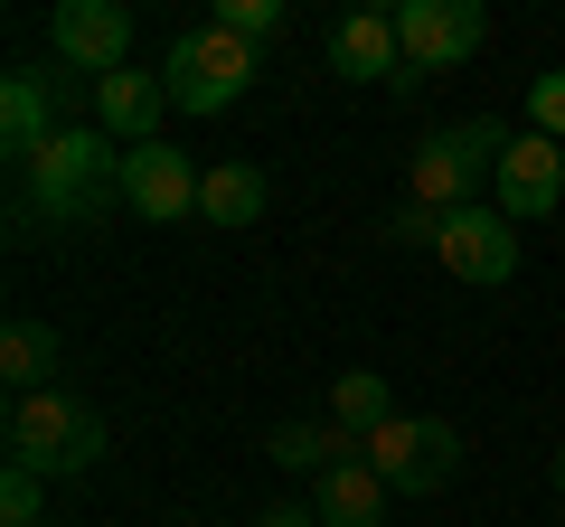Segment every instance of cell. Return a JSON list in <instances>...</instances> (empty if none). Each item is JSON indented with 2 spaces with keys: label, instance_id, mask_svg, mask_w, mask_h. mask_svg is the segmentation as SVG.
<instances>
[{
  "label": "cell",
  "instance_id": "1",
  "mask_svg": "<svg viewBox=\"0 0 565 527\" xmlns=\"http://www.w3.org/2000/svg\"><path fill=\"white\" fill-rule=\"evenodd\" d=\"M114 207H122V142L95 132V122H66L57 142L20 170L10 217H20V236H39V226H104Z\"/></svg>",
  "mask_w": 565,
  "mask_h": 527
},
{
  "label": "cell",
  "instance_id": "2",
  "mask_svg": "<svg viewBox=\"0 0 565 527\" xmlns=\"http://www.w3.org/2000/svg\"><path fill=\"white\" fill-rule=\"evenodd\" d=\"M10 462L39 471V481H76V471L104 462V415L66 386L47 396H10Z\"/></svg>",
  "mask_w": 565,
  "mask_h": 527
},
{
  "label": "cell",
  "instance_id": "3",
  "mask_svg": "<svg viewBox=\"0 0 565 527\" xmlns=\"http://www.w3.org/2000/svg\"><path fill=\"white\" fill-rule=\"evenodd\" d=\"M264 76V47L236 39V29H189L180 47L161 57V85H170V114H226V104L245 95V85Z\"/></svg>",
  "mask_w": 565,
  "mask_h": 527
},
{
  "label": "cell",
  "instance_id": "4",
  "mask_svg": "<svg viewBox=\"0 0 565 527\" xmlns=\"http://www.w3.org/2000/svg\"><path fill=\"white\" fill-rule=\"evenodd\" d=\"M500 151H509V122H452V132H434V142L415 151V198L434 207V217L471 207L481 180H500Z\"/></svg>",
  "mask_w": 565,
  "mask_h": 527
},
{
  "label": "cell",
  "instance_id": "5",
  "mask_svg": "<svg viewBox=\"0 0 565 527\" xmlns=\"http://www.w3.org/2000/svg\"><path fill=\"white\" fill-rule=\"evenodd\" d=\"M367 471H377L386 490H405V499H434V490L462 471V433H452L444 415H396V424L367 443Z\"/></svg>",
  "mask_w": 565,
  "mask_h": 527
},
{
  "label": "cell",
  "instance_id": "6",
  "mask_svg": "<svg viewBox=\"0 0 565 527\" xmlns=\"http://www.w3.org/2000/svg\"><path fill=\"white\" fill-rule=\"evenodd\" d=\"M47 47H57V66L76 85H104L132 66V10L122 0H57L47 10Z\"/></svg>",
  "mask_w": 565,
  "mask_h": 527
},
{
  "label": "cell",
  "instance_id": "7",
  "mask_svg": "<svg viewBox=\"0 0 565 527\" xmlns=\"http://www.w3.org/2000/svg\"><path fill=\"white\" fill-rule=\"evenodd\" d=\"M434 264H444L452 283H471V292H500L509 273H519V226H509V207H490V198L452 207L444 236H434Z\"/></svg>",
  "mask_w": 565,
  "mask_h": 527
},
{
  "label": "cell",
  "instance_id": "8",
  "mask_svg": "<svg viewBox=\"0 0 565 527\" xmlns=\"http://www.w3.org/2000/svg\"><path fill=\"white\" fill-rule=\"evenodd\" d=\"M481 39H490L481 0H405V10H396V47H405V76H396V85H415V76H444V66L481 57Z\"/></svg>",
  "mask_w": 565,
  "mask_h": 527
},
{
  "label": "cell",
  "instance_id": "9",
  "mask_svg": "<svg viewBox=\"0 0 565 527\" xmlns=\"http://www.w3.org/2000/svg\"><path fill=\"white\" fill-rule=\"evenodd\" d=\"M199 180L207 170L189 161V151H170V142L122 151V207H132L141 226H189L199 217Z\"/></svg>",
  "mask_w": 565,
  "mask_h": 527
},
{
  "label": "cell",
  "instance_id": "10",
  "mask_svg": "<svg viewBox=\"0 0 565 527\" xmlns=\"http://www.w3.org/2000/svg\"><path fill=\"white\" fill-rule=\"evenodd\" d=\"M490 207H509V226H537L546 207H565V142H546V132H509L500 180H490Z\"/></svg>",
  "mask_w": 565,
  "mask_h": 527
},
{
  "label": "cell",
  "instance_id": "11",
  "mask_svg": "<svg viewBox=\"0 0 565 527\" xmlns=\"http://www.w3.org/2000/svg\"><path fill=\"white\" fill-rule=\"evenodd\" d=\"M66 122H57V76H39V66H10L0 76V142H10V161H39L47 142H57Z\"/></svg>",
  "mask_w": 565,
  "mask_h": 527
},
{
  "label": "cell",
  "instance_id": "12",
  "mask_svg": "<svg viewBox=\"0 0 565 527\" xmlns=\"http://www.w3.org/2000/svg\"><path fill=\"white\" fill-rule=\"evenodd\" d=\"M330 76H349V85H396V76H405L396 10H349V20L330 29Z\"/></svg>",
  "mask_w": 565,
  "mask_h": 527
},
{
  "label": "cell",
  "instance_id": "13",
  "mask_svg": "<svg viewBox=\"0 0 565 527\" xmlns=\"http://www.w3.org/2000/svg\"><path fill=\"white\" fill-rule=\"evenodd\" d=\"M161 114H170V85H161V76H141V66H122V76L95 85V132H114L122 151L161 142Z\"/></svg>",
  "mask_w": 565,
  "mask_h": 527
},
{
  "label": "cell",
  "instance_id": "14",
  "mask_svg": "<svg viewBox=\"0 0 565 527\" xmlns=\"http://www.w3.org/2000/svg\"><path fill=\"white\" fill-rule=\"evenodd\" d=\"M386 499H396V490L367 471V452L311 481V518H321V527H386Z\"/></svg>",
  "mask_w": 565,
  "mask_h": 527
},
{
  "label": "cell",
  "instance_id": "15",
  "mask_svg": "<svg viewBox=\"0 0 565 527\" xmlns=\"http://www.w3.org/2000/svg\"><path fill=\"white\" fill-rule=\"evenodd\" d=\"M264 207H274V180L255 161H217L199 180V226H264Z\"/></svg>",
  "mask_w": 565,
  "mask_h": 527
},
{
  "label": "cell",
  "instance_id": "16",
  "mask_svg": "<svg viewBox=\"0 0 565 527\" xmlns=\"http://www.w3.org/2000/svg\"><path fill=\"white\" fill-rule=\"evenodd\" d=\"M359 433H340L321 415V424H274V443H264V462L274 471H302V481H321V471H340V462H359Z\"/></svg>",
  "mask_w": 565,
  "mask_h": 527
},
{
  "label": "cell",
  "instance_id": "17",
  "mask_svg": "<svg viewBox=\"0 0 565 527\" xmlns=\"http://www.w3.org/2000/svg\"><path fill=\"white\" fill-rule=\"evenodd\" d=\"M57 358H66V348H57V330H47V321H29V311H20L10 330H0V377H10V396H47V386H57Z\"/></svg>",
  "mask_w": 565,
  "mask_h": 527
},
{
  "label": "cell",
  "instance_id": "18",
  "mask_svg": "<svg viewBox=\"0 0 565 527\" xmlns=\"http://www.w3.org/2000/svg\"><path fill=\"white\" fill-rule=\"evenodd\" d=\"M330 424H340V433H359V443H377V433L396 424V396H386V377H377V367H349V377L330 386Z\"/></svg>",
  "mask_w": 565,
  "mask_h": 527
},
{
  "label": "cell",
  "instance_id": "19",
  "mask_svg": "<svg viewBox=\"0 0 565 527\" xmlns=\"http://www.w3.org/2000/svg\"><path fill=\"white\" fill-rule=\"evenodd\" d=\"M39 508H47V481L10 462V471H0V527H39Z\"/></svg>",
  "mask_w": 565,
  "mask_h": 527
},
{
  "label": "cell",
  "instance_id": "20",
  "mask_svg": "<svg viewBox=\"0 0 565 527\" xmlns=\"http://www.w3.org/2000/svg\"><path fill=\"white\" fill-rule=\"evenodd\" d=\"M527 132H546V142H565V66H546V76H527Z\"/></svg>",
  "mask_w": 565,
  "mask_h": 527
},
{
  "label": "cell",
  "instance_id": "21",
  "mask_svg": "<svg viewBox=\"0 0 565 527\" xmlns=\"http://www.w3.org/2000/svg\"><path fill=\"white\" fill-rule=\"evenodd\" d=\"M207 20H217V29H236V39H274V29H282V0H217V10H207Z\"/></svg>",
  "mask_w": 565,
  "mask_h": 527
},
{
  "label": "cell",
  "instance_id": "22",
  "mask_svg": "<svg viewBox=\"0 0 565 527\" xmlns=\"http://www.w3.org/2000/svg\"><path fill=\"white\" fill-rule=\"evenodd\" d=\"M386 236H396V245H434V236H444V217H434L424 198H405L396 217H386Z\"/></svg>",
  "mask_w": 565,
  "mask_h": 527
},
{
  "label": "cell",
  "instance_id": "23",
  "mask_svg": "<svg viewBox=\"0 0 565 527\" xmlns=\"http://www.w3.org/2000/svg\"><path fill=\"white\" fill-rule=\"evenodd\" d=\"M255 527H321V518H311V499H274Z\"/></svg>",
  "mask_w": 565,
  "mask_h": 527
},
{
  "label": "cell",
  "instance_id": "24",
  "mask_svg": "<svg viewBox=\"0 0 565 527\" xmlns=\"http://www.w3.org/2000/svg\"><path fill=\"white\" fill-rule=\"evenodd\" d=\"M556 499H565V452H556Z\"/></svg>",
  "mask_w": 565,
  "mask_h": 527
}]
</instances>
